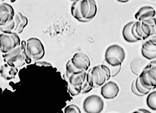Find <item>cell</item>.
I'll use <instances>...</instances> for the list:
<instances>
[{"label": "cell", "instance_id": "6da1fadb", "mask_svg": "<svg viewBox=\"0 0 156 113\" xmlns=\"http://www.w3.org/2000/svg\"><path fill=\"white\" fill-rule=\"evenodd\" d=\"M98 8L94 0H78L73 2L71 7L73 17L81 23H88L96 15Z\"/></svg>", "mask_w": 156, "mask_h": 113}, {"label": "cell", "instance_id": "7a4b0ae2", "mask_svg": "<svg viewBox=\"0 0 156 113\" xmlns=\"http://www.w3.org/2000/svg\"><path fill=\"white\" fill-rule=\"evenodd\" d=\"M133 37L137 41H144L156 34V17L144 22H135L131 29Z\"/></svg>", "mask_w": 156, "mask_h": 113}, {"label": "cell", "instance_id": "3957f363", "mask_svg": "<svg viewBox=\"0 0 156 113\" xmlns=\"http://www.w3.org/2000/svg\"><path fill=\"white\" fill-rule=\"evenodd\" d=\"M26 41H21L20 46L8 54L2 55L5 63L14 65L16 68L22 67L25 64L32 62L26 51Z\"/></svg>", "mask_w": 156, "mask_h": 113}, {"label": "cell", "instance_id": "277c9868", "mask_svg": "<svg viewBox=\"0 0 156 113\" xmlns=\"http://www.w3.org/2000/svg\"><path fill=\"white\" fill-rule=\"evenodd\" d=\"M86 74L87 72L71 74L66 72L64 74L63 77L67 83L68 92L71 96H76L81 93L86 83Z\"/></svg>", "mask_w": 156, "mask_h": 113}, {"label": "cell", "instance_id": "5b68a950", "mask_svg": "<svg viewBox=\"0 0 156 113\" xmlns=\"http://www.w3.org/2000/svg\"><path fill=\"white\" fill-rule=\"evenodd\" d=\"M141 84L146 89L151 91L155 89L156 86V61L151 62L145 66L139 75Z\"/></svg>", "mask_w": 156, "mask_h": 113}, {"label": "cell", "instance_id": "8992f818", "mask_svg": "<svg viewBox=\"0 0 156 113\" xmlns=\"http://www.w3.org/2000/svg\"><path fill=\"white\" fill-rule=\"evenodd\" d=\"M26 51L27 55L32 62L41 59L45 55L44 46L38 38L32 37L26 41Z\"/></svg>", "mask_w": 156, "mask_h": 113}, {"label": "cell", "instance_id": "52a82bcc", "mask_svg": "<svg viewBox=\"0 0 156 113\" xmlns=\"http://www.w3.org/2000/svg\"><path fill=\"white\" fill-rule=\"evenodd\" d=\"M21 39L18 35L11 34H0V52L8 54L20 46Z\"/></svg>", "mask_w": 156, "mask_h": 113}, {"label": "cell", "instance_id": "ba28073f", "mask_svg": "<svg viewBox=\"0 0 156 113\" xmlns=\"http://www.w3.org/2000/svg\"><path fill=\"white\" fill-rule=\"evenodd\" d=\"M83 108L86 113H101L104 108V102L98 95H90L84 100Z\"/></svg>", "mask_w": 156, "mask_h": 113}, {"label": "cell", "instance_id": "9c48e42d", "mask_svg": "<svg viewBox=\"0 0 156 113\" xmlns=\"http://www.w3.org/2000/svg\"><path fill=\"white\" fill-rule=\"evenodd\" d=\"M70 60L73 66L81 72H87L90 66V60L89 56L83 52L76 53Z\"/></svg>", "mask_w": 156, "mask_h": 113}, {"label": "cell", "instance_id": "30bf717a", "mask_svg": "<svg viewBox=\"0 0 156 113\" xmlns=\"http://www.w3.org/2000/svg\"><path fill=\"white\" fill-rule=\"evenodd\" d=\"M88 72L91 76L94 88H98L102 86L109 79L101 65L94 66L88 70Z\"/></svg>", "mask_w": 156, "mask_h": 113}, {"label": "cell", "instance_id": "8fae6325", "mask_svg": "<svg viewBox=\"0 0 156 113\" xmlns=\"http://www.w3.org/2000/svg\"><path fill=\"white\" fill-rule=\"evenodd\" d=\"M15 12L12 6L6 3L0 4V27L12 22Z\"/></svg>", "mask_w": 156, "mask_h": 113}, {"label": "cell", "instance_id": "7c38bea8", "mask_svg": "<svg viewBox=\"0 0 156 113\" xmlns=\"http://www.w3.org/2000/svg\"><path fill=\"white\" fill-rule=\"evenodd\" d=\"M119 87L117 84L112 81L105 84L101 87V94L104 98L106 99H113L119 94Z\"/></svg>", "mask_w": 156, "mask_h": 113}, {"label": "cell", "instance_id": "4fadbf2b", "mask_svg": "<svg viewBox=\"0 0 156 113\" xmlns=\"http://www.w3.org/2000/svg\"><path fill=\"white\" fill-rule=\"evenodd\" d=\"M156 11L150 6L142 7L135 15V17L138 22H144L155 17Z\"/></svg>", "mask_w": 156, "mask_h": 113}, {"label": "cell", "instance_id": "5bb4252c", "mask_svg": "<svg viewBox=\"0 0 156 113\" xmlns=\"http://www.w3.org/2000/svg\"><path fill=\"white\" fill-rule=\"evenodd\" d=\"M109 57L116 58L122 63L126 58V53L123 48L120 45H111L105 51V58Z\"/></svg>", "mask_w": 156, "mask_h": 113}, {"label": "cell", "instance_id": "9a60e30c", "mask_svg": "<svg viewBox=\"0 0 156 113\" xmlns=\"http://www.w3.org/2000/svg\"><path fill=\"white\" fill-rule=\"evenodd\" d=\"M102 64L106 65L109 69L111 77L117 76L122 69V63L118 59L113 57L105 58Z\"/></svg>", "mask_w": 156, "mask_h": 113}, {"label": "cell", "instance_id": "2e32d148", "mask_svg": "<svg viewBox=\"0 0 156 113\" xmlns=\"http://www.w3.org/2000/svg\"><path fill=\"white\" fill-rule=\"evenodd\" d=\"M18 69L14 65L5 63L0 68V75L6 80L14 79L18 73Z\"/></svg>", "mask_w": 156, "mask_h": 113}, {"label": "cell", "instance_id": "e0dca14e", "mask_svg": "<svg viewBox=\"0 0 156 113\" xmlns=\"http://www.w3.org/2000/svg\"><path fill=\"white\" fill-rule=\"evenodd\" d=\"M14 20L15 21V27L12 34L17 35L20 34L28 25V18L21 12H15Z\"/></svg>", "mask_w": 156, "mask_h": 113}, {"label": "cell", "instance_id": "ac0fdd59", "mask_svg": "<svg viewBox=\"0 0 156 113\" xmlns=\"http://www.w3.org/2000/svg\"><path fill=\"white\" fill-rule=\"evenodd\" d=\"M148 64V60L145 58L136 57L130 63L131 70L135 75H139Z\"/></svg>", "mask_w": 156, "mask_h": 113}, {"label": "cell", "instance_id": "d6986e66", "mask_svg": "<svg viewBox=\"0 0 156 113\" xmlns=\"http://www.w3.org/2000/svg\"><path fill=\"white\" fill-rule=\"evenodd\" d=\"M142 41L141 49L149 52H156V34Z\"/></svg>", "mask_w": 156, "mask_h": 113}, {"label": "cell", "instance_id": "ffe728a7", "mask_svg": "<svg viewBox=\"0 0 156 113\" xmlns=\"http://www.w3.org/2000/svg\"><path fill=\"white\" fill-rule=\"evenodd\" d=\"M135 22L132 21V22L128 23L124 26L123 28L122 35L124 39L127 42H129V43H135V42H137V41L133 37L131 32V29Z\"/></svg>", "mask_w": 156, "mask_h": 113}, {"label": "cell", "instance_id": "44dd1931", "mask_svg": "<svg viewBox=\"0 0 156 113\" xmlns=\"http://www.w3.org/2000/svg\"><path fill=\"white\" fill-rule=\"evenodd\" d=\"M147 106L153 111L156 110V91L152 92L146 98Z\"/></svg>", "mask_w": 156, "mask_h": 113}, {"label": "cell", "instance_id": "7402d4cb", "mask_svg": "<svg viewBox=\"0 0 156 113\" xmlns=\"http://www.w3.org/2000/svg\"><path fill=\"white\" fill-rule=\"evenodd\" d=\"M135 87L136 91L142 96L146 95L151 91L146 89L141 84L140 81H139V77H137V79L135 80Z\"/></svg>", "mask_w": 156, "mask_h": 113}, {"label": "cell", "instance_id": "603a6c76", "mask_svg": "<svg viewBox=\"0 0 156 113\" xmlns=\"http://www.w3.org/2000/svg\"><path fill=\"white\" fill-rule=\"evenodd\" d=\"M15 27V23L14 19L13 21L4 26L0 27V32L3 34H11L13 33Z\"/></svg>", "mask_w": 156, "mask_h": 113}, {"label": "cell", "instance_id": "cb8c5ba5", "mask_svg": "<svg viewBox=\"0 0 156 113\" xmlns=\"http://www.w3.org/2000/svg\"><path fill=\"white\" fill-rule=\"evenodd\" d=\"M66 72L70 74H78V73L83 72H81V71L76 69L73 65L70 59L69 60V61L67 63L66 65Z\"/></svg>", "mask_w": 156, "mask_h": 113}, {"label": "cell", "instance_id": "d4e9b609", "mask_svg": "<svg viewBox=\"0 0 156 113\" xmlns=\"http://www.w3.org/2000/svg\"><path fill=\"white\" fill-rule=\"evenodd\" d=\"M141 53L143 58L148 60H152L156 58V52H149L141 49Z\"/></svg>", "mask_w": 156, "mask_h": 113}, {"label": "cell", "instance_id": "484cf974", "mask_svg": "<svg viewBox=\"0 0 156 113\" xmlns=\"http://www.w3.org/2000/svg\"><path fill=\"white\" fill-rule=\"evenodd\" d=\"M64 113H81L80 108L73 104L69 105L65 108Z\"/></svg>", "mask_w": 156, "mask_h": 113}, {"label": "cell", "instance_id": "4316f807", "mask_svg": "<svg viewBox=\"0 0 156 113\" xmlns=\"http://www.w3.org/2000/svg\"><path fill=\"white\" fill-rule=\"evenodd\" d=\"M35 64L37 66H44V67H49L52 66V65L50 63L46 62L44 61H39L36 62H35Z\"/></svg>", "mask_w": 156, "mask_h": 113}, {"label": "cell", "instance_id": "83f0119b", "mask_svg": "<svg viewBox=\"0 0 156 113\" xmlns=\"http://www.w3.org/2000/svg\"><path fill=\"white\" fill-rule=\"evenodd\" d=\"M131 90L132 92L135 95L138 96H142L141 95L136 91V89L135 87V80L133 82L131 85Z\"/></svg>", "mask_w": 156, "mask_h": 113}, {"label": "cell", "instance_id": "f1b7e54d", "mask_svg": "<svg viewBox=\"0 0 156 113\" xmlns=\"http://www.w3.org/2000/svg\"><path fill=\"white\" fill-rule=\"evenodd\" d=\"M139 110L140 111H141L143 113H152L150 111H148V110H146V109H139Z\"/></svg>", "mask_w": 156, "mask_h": 113}, {"label": "cell", "instance_id": "f546056e", "mask_svg": "<svg viewBox=\"0 0 156 113\" xmlns=\"http://www.w3.org/2000/svg\"><path fill=\"white\" fill-rule=\"evenodd\" d=\"M132 113H143L141 111H140V110L138 109V110H137L136 111H135L133 112Z\"/></svg>", "mask_w": 156, "mask_h": 113}, {"label": "cell", "instance_id": "4dcf8cb0", "mask_svg": "<svg viewBox=\"0 0 156 113\" xmlns=\"http://www.w3.org/2000/svg\"><path fill=\"white\" fill-rule=\"evenodd\" d=\"M119 2H128V1H119Z\"/></svg>", "mask_w": 156, "mask_h": 113}]
</instances>
